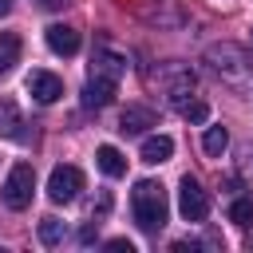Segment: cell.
Returning <instances> with one entry per match:
<instances>
[{
  "label": "cell",
  "mask_w": 253,
  "mask_h": 253,
  "mask_svg": "<svg viewBox=\"0 0 253 253\" xmlns=\"http://www.w3.org/2000/svg\"><path fill=\"white\" fill-rule=\"evenodd\" d=\"M130 213H134L138 229H146V233H158V229L166 225V217H170L166 190H162L158 182H150V178L134 182V190H130Z\"/></svg>",
  "instance_id": "6da1fadb"
},
{
  "label": "cell",
  "mask_w": 253,
  "mask_h": 253,
  "mask_svg": "<svg viewBox=\"0 0 253 253\" xmlns=\"http://www.w3.org/2000/svg\"><path fill=\"white\" fill-rule=\"evenodd\" d=\"M206 59H210L213 71H217L225 83H233V87H245V83L253 79V59H249V51L237 47V43H213V47H206Z\"/></svg>",
  "instance_id": "7a4b0ae2"
},
{
  "label": "cell",
  "mask_w": 253,
  "mask_h": 253,
  "mask_svg": "<svg viewBox=\"0 0 253 253\" xmlns=\"http://www.w3.org/2000/svg\"><path fill=\"white\" fill-rule=\"evenodd\" d=\"M32 194H36V170L28 162H16L8 170V178H4V186H0V198H4L8 210H28Z\"/></svg>",
  "instance_id": "3957f363"
},
{
  "label": "cell",
  "mask_w": 253,
  "mask_h": 253,
  "mask_svg": "<svg viewBox=\"0 0 253 253\" xmlns=\"http://www.w3.org/2000/svg\"><path fill=\"white\" fill-rule=\"evenodd\" d=\"M158 79H162V87H166V95H170L174 107H182V103L194 95V87H198V75H194L186 63H166Z\"/></svg>",
  "instance_id": "277c9868"
},
{
  "label": "cell",
  "mask_w": 253,
  "mask_h": 253,
  "mask_svg": "<svg viewBox=\"0 0 253 253\" xmlns=\"http://www.w3.org/2000/svg\"><path fill=\"white\" fill-rule=\"evenodd\" d=\"M178 213L186 221H206L210 217V194L194 182V178H182L178 182Z\"/></svg>",
  "instance_id": "5b68a950"
},
{
  "label": "cell",
  "mask_w": 253,
  "mask_h": 253,
  "mask_svg": "<svg viewBox=\"0 0 253 253\" xmlns=\"http://www.w3.org/2000/svg\"><path fill=\"white\" fill-rule=\"evenodd\" d=\"M79 190H83V170L79 166H55L51 170V178H47V198L51 202H75L79 198Z\"/></svg>",
  "instance_id": "8992f818"
},
{
  "label": "cell",
  "mask_w": 253,
  "mask_h": 253,
  "mask_svg": "<svg viewBox=\"0 0 253 253\" xmlns=\"http://www.w3.org/2000/svg\"><path fill=\"white\" fill-rule=\"evenodd\" d=\"M123 71H126V59H123V55H115V51H107V47H99V51L91 55V79L119 83Z\"/></svg>",
  "instance_id": "52a82bcc"
},
{
  "label": "cell",
  "mask_w": 253,
  "mask_h": 253,
  "mask_svg": "<svg viewBox=\"0 0 253 253\" xmlns=\"http://www.w3.org/2000/svg\"><path fill=\"white\" fill-rule=\"evenodd\" d=\"M24 87H28V95H32L36 103H55V99L63 95V79L51 75V71H32Z\"/></svg>",
  "instance_id": "ba28073f"
},
{
  "label": "cell",
  "mask_w": 253,
  "mask_h": 253,
  "mask_svg": "<svg viewBox=\"0 0 253 253\" xmlns=\"http://www.w3.org/2000/svg\"><path fill=\"white\" fill-rule=\"evenodd\" d=\"M154 123H158V119H154V111H150V107H142V103H130V107L119 115V130H123V134H146Z\"/></svg>",
  "instance_id": "9c48e42d"
},
{
  "label": "cell",
  "mask_w": 253,
  "mask_h": 253,
  "mask_svg": "<svg viewBox=\"0 0 253 253\" xmlns=\"http://www.w3.org/2000/svg\"><path fill=\"white\" fill-rule=\"evenodd\" d=\"M43 40H47V47H51L55 55H75V51H79V32L67 28V24H51V28L43 32Z\"/></svg>",
  "instance_id": "30bf717a"
},
{
  "label": "cell",
  "mask_w": 253,
  "mask_h": 253,
  "mask_svg": "<svg viewBox=\"0 0 253 253\" xmlns=\"http://www.w3.org/2000/svg\"><path fill=\"white\" fill-rule=\"evenodd\" d=\"M142 162L146 166H158V162H166L170 154H174V138L170 134H150V138H142Z\"/></svg>",
  "instance_id": "8fae6325"
},
{
  "label": "cell",
  "mask_w": 253,
  "mask_h": 253,
  "mask_svg": "<svg viewBox=\"0 0 253 253\" xmlns=\"http://www.w3.org/2000/svg\"><path fill=\"white\" fill-rule=\"evenodd\" d=\"M115 87L119 83H103V79H87V87H83V107H107L111 99H115Z\"/></svg>",
  "instance_id": "7c38bea8"
},
{
  "label": "cell",
  "mask_w": 253,
  "mask_h": 253,
  "mask_svg": "<svg viewBox=\"0 0 253 253\" xmlns=\"http://www.w3.org/2000/svg\"><path fill=\"white\" fill-rule=\"evenodd\" d=\"M95 162H99V170H103L107 178H123V174H126V158H123L115 146H99V150H95Z\"/></svg>",
  "instance_id": "4fadbf2b"
},
{
  "label": "cell",
  "mask_w": 253,
  "mask_h": 253,
  "mask_svg": "<svg viewBox=\"0 0 253 253\" xmlns=\"http://www.w3.org/2000/svg\"><path fill=\"white\" fill-rule=\"evenodd\" d=\"M16 63H20V36L0 32V71H12Z\"/></svg>",
  "instance_id": "5bb4252c"
},
{
  "label": "cell",
  "mask_w": 253,
  "mask_h": 253,
  "mask_svg": "<svg viewBox=\"0 0 253 253\" xmlns=\"http://www.w3.org/2000/svg\"><path fill=\"white\" fill-rule=\"evenodd\" d=\"M229 146V134H225V126H210L206 134H202V150L210 154V158H221V150Z\"/></svg>",
  "instance_id": "9a60e30c"
},
{
  "label": "cell",
  "mask_w": 253,
  "mask_h": 253,
  "mask_svg": "<svg viewBox=\"0 0 253 253\" xmlns=\"http://www.w3.org/2000/svg\"><path fill=\"white\" fill-rule=\"evenodd\" d=\"M16 126H20V107H16L12 99H0V134H4V138H12V134H16Z\"/></svg>",
  "instance_id": "2e32d148"
},
{
  "label": "cell",
  "mask_w": 253,
  "mask_h": 253,
  "mask_svg": "<svg viewBox=\"0 0 253 253\" xmlns=\"http://www.w3.org/2000/svg\"><path fill=\"white\" fill-rule=\"evenodd\" d=\"M40 241L43 245H59L63 241V221L59 217H43L40 221Z\"/></svg>",
  "instance_id": "e0dca14e"
},
{
  "label": "cell",
  "mask_w": 253,
  "mask_h": 253,
  "mask_svg": "<svg viewBox=\"0 0 253 253\" xmlns=\"http://www.w3.org/2000/svg\"><path fill=\"white\" fill-rule=\"evenodd\" d=\"M229 221H233V225H249V221H253V198H237V202L229 206Z\"/></svg>",
  "instance_id": "ac0fdd59"
},
{
  "label": "cell",
  "mask_w": 253,
  "mask_h": 253,
  "mask_svg": "<svg viewBox=\"0 0 253 253\" xmlns=\"http://www.w3.org/2000/svg\"><path fill=\"white\" fill-rule=\"evenodd\" d=\"M178 111H182V115H186L190 123H206V119H210V107H206L202 99H186V103H182Z\"/></svg>",
  "instance_id": "d6986e66"
},
{
  "label": "cell",
  "mask_w": 253,
  "mask_h": 253,
  "mask_svg": "<svg viewBox=\"0 0 253 253\" xmlns=\"http://www.w3.org/2000/svg\"><path fill=\"white\" fill-rule=\"evenodd\" d=\"M107 249H115V253H134V245H130L126 237H115V241H107Z\"/></svg>",
  "instance_id": "ffe728a7"
},
{
  "label": "cell",
  "mask_w": 253,
  "mask_h": 253,
  "mask_svg": "<svg viewBox=\"0 0 253 253\" xmlns=\"http://www.w3.org/2000/svg\"><path fill=\"white\" fill-rule=\"evenodd\" d=\"M40 4H43V8H63L67 0H40Z\"/></svg>",
  "instance_id": "44dd1931"
},
{
  "label": "cell",
  "mask_w": 253,
  "mask_h": 253,
  "mask_svg": "<svg viewBox=\"0 0 253 253\" xmlns=\"http://www.w3.org/2000/svg\"><path fill=\"white\" fill-rule=\"evenodd\" d=\"M12 12V0H0V16H8Z\"/></svg>",
  "instance_id": "7402d4cb"
}]
</instances>
